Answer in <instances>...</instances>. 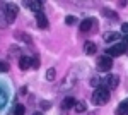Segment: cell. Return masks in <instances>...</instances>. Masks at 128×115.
<instances>
[{"label":"cell","mask_w":128,"mask_h":115,"mask_svg":"<svg viewBox=\"0 0 128 115\" xmlns=\"http://www.w3.org/2000/svg\"><path fill=\"white\" fill-rule=\"evenodd\" d=\"M90 84L94 88H101V81H99V77H92L90 79Z\"/></svg>","instance_id":"44dd1931"},{"label":"cell","mask_w":128,"mask_h":115,"mask_svg":"<svg viewBox=\"0 0 128 115\" xmlns=\"http://www.w3.org/2000/svg\"><path fill=\"white\" fill-rule=\"evenodd\" d=\"M24 112H26L24 105H16V108H14V115H24Z\"/></svg>","instance_id":"ac0fdd59"},{"label":"cell","mask_w":128,"mask_h":115,"mask_svg":"<svg viewBox=\"0 0 128 115\" xmlns=\"http://www.w3.org/2000/svg\"><path fill=\"white\" fill-rule=\"evenodd\" d=\"M104 41H118L120 40V33L116 31H108V33H104Z\"/></svg>","instance_id":"7c38bea8"},{"label":"cell","mask_w":128,"mask_h":115,"mask_svg":"<svg viewBox=\"0 0 128 115\" xmlns=\"http://www.w3.org/2000/svg\"><path fill=\"white\" fill-rule=\"evenodd\" d=\"M126 52V45L125 43H114L113 47L108 48V52H106V55H111V57H118V55H123Z\"/></svg>","instance_id":"277c9868"},{"label":"cell","mask_w":128,"mask_h":115,"mask_svg":"<svg viewBox=\"0 0 128 115\" xmlns=\"http://www.w3.org/2000/svg\"><path fill=\"white\" fill-rule=\"evenodd\" d=\"M75 103H77V101H75V100H74L72 96H67V98L63 100V103H62V110H63V115L67 113V110H68V108L75 106Z\"/></svg>","instance_id":"30bf717a"},{"label":"cell","mask_w":128,"mask_h":115,"mask_svg":"<svg viewBox=\"0 0 128 115\" xmlns=\"http://www.w3.org/2000/svg\"><path fill=\"white\" fill-rule=\"evenodd\" d=\"M96 52H98V47H96L94 41H86L84 43V53L86 55H96Z\"/></svg>","instance_id":"9c48e42d"},{"label":"cell","mask_w":128,"mask_h":115,"mask_svg":"<svg viewBox=\"0 0 128 115\" xmlns=\"http://www.w3.org/2000/svg\"><path fill=\"white\" fill-rule=\"evenodd\" d=\"M40 65V60H38V57H34L32 58V67H38Z\"/></svg>","instance_id":"cb8c5ba5"},{"label":"cell","mask_w":128,"mask_h":115,"mask_svg":"<svg viewBox=\"0 0 128 115\" xmlns=\"http://www.w3.org/2000/svg\"><path fill=\"white\" fill-rule=\"evenodd\" d=\"M65 22H67V24H74V22H75V17H74V16H68V17H65Z\"/></svg>","instance_id":"7402d4cb"},{"label":"cell","mask_w":128,"mask_h":115,"mask_svg":"<svg viewBox=\"0 0 128 115\" xmlns=\"http://www.w3.org/2000/svg\"><path fill=\"white\" fill-rule=\"evenodd\" d=\"M19 67H20V70H29L32 67V58L29 55H22L19 58Z\"/></svg>","instance_id":"8992f818"},{"label":"cell","mask_w":128,"mask_h":115,"mask_svg":"<svg viewBox=\"0 0 128 115\" xmlns=\"http://www.w3.org/2000/svg\"><path fill=\"white\" fill-rule=\"evenodd\" d=\"M7 70H9V64L4 62V60H0V72H7Z\"/></svg>","instance_id":"ffe728a7"},{"label":"cell","mask_w":128,"mask_h":115,"mask_svg":"<svg viewBox=\"0 0 128 115\" xmlns=\"http://www.w3.org/2000/svg\"><path fill=\"white\" fill-rule=\"evenodd\" d=\"M4 12H5V16H7V21L12 22V21H16V17H17L19 7H17L16 4H5V5H4Z\"/></svg>","instance_id":"3957f363"},{"label":"cell","mask_w":128,"mask_h":115,"mask_svg":"<svg viewBox=\"0 0 128 115\" xmlns=\"http://www.w3.org/2000/svg\"><path fill=\"white\" fill-rule=\"evenodd\" d=\"M116 115H128V101L120 103L118 108H116Z\"/></svg>","instance_id":"4fadbf2b"},{"label":"cell","mask_w":128,"mask_h":115,"mask_svg":"<svg viewBox=\"0 0 128 115\" xmlns=\"http://www.w3.org/2000/svg\"><path fill=\"white\" fill-rule=\"evenodd\" d=\"M121 31H123V34H125V36H128V22H125V24L121 26Z\"/></svg>","instance_id":"603a6c76"},{"label":"cell","mask_w":128,"mask_h":115,"mask_svg":"<svg viewBox=\"0 0 128 115\" xmlns=\"http://www.w3.org/2000/svg\"><path fill=\"white\" fill-rule=\"evenodd\" d=\"M109 101V91L108 88H96L94 89V93H92V103L94 105H106Z\"/></svg>","instance_id":"6da1fadb"},{"label":"cell","mask_w":128,"mask_h":115,"mask_svg":"<svg viewBox=\"0 0 128 115\" xmlns=\"http://www.w3.org/2000/svg\"><path fill=\"white\" fill-rule=\"evenodd\" d=\"M7 24H10V22L7 21V16H5V12H4V10H0V28H5Z\"/></svg>","instance_id":"e0dca14e"},{"label":"cell","mask_w":128,"mask_h":115,"mask_svg":"<svg viewBox=\"0 0 128 115\" xmlns=\"http://www.w3.org/2000/svg\"><path fill=\"white\" fill-rule=\"evenodd\" d=\"M46 79H48V81H53V79H55V69H53V67L48 69V72H46Z\"/></svg>","instance_id":"d6986e66"},{"label":"cell","mask_w":128,"mask_h":115,"mask_svg":"<svg viewBox=\"0 0 128 115\" xmlns=\"http://www.w3.org/2000/svg\"><path fill=\"white\" fill-rule=\"evenodd\" d=\"M24 5H26L28 9L34 10L36 14H40V12H41V9H43V4H41L40 0H29V2H24Z\"/></svg>","instance_id":"ba28073f"},{"label":"cell","mask_w":128,"mask_h":115,"mask_svg":"<svg viewBox=\"0 0 128 115\" xmlns=\"http://www.w3.org/2000/svg\"><path fill=\"white\" fill-rule=\"evenodd\" d=\"M74 110H75L77 113H82V112H86V110H87V106H86V103H84V101H77V103H75V106H74Z\"/></svg>","instance_id":"9a60e30c"},{"label":"cell","mask_w":128,"mask_h":115,"mask_svg":"<svg viewBox=\"0 0 128 115\" xmlns=\"http://www.w3.org/2000/svg\"><path fill=\"white\" fill-rule=\"evenodd\" d=\"M98 24V21L94 19V17H87V19H84L80 22V31L82 33H89V31H92V28Z\"/></svg>","instance_id":"5b68a950"},{"label":"cell","mask_w":128,"mask_h":115,"mask_svg":"<svg viewBox=\"0 0 128 115\" xmlns=\"http://www.w3.org/2000/svg\"><path fill=\"white\" fill-rule=\"evenodd\" d=\"M111 67H113V60H111V57H108V55H101V57L98 58V69L101 70V72H108V70H111Z\"/></svg>","instance_id":"7a4b0ae2"},{"label":"cell","mask_w":128,"mask_h":115,"mask_svg":"<svg viewBox=\"0 0 128 115\" xmlns=\"http://www.w3.org/2000/svg\"><path fill=\"white\" fill-rule=\"evenodd\" d=\"M125 45L128 47V36H125Z\"/></svg>","instance_id":"d4e9b609"},{"label":"cell","mask_w":128,"mask_h":115,"mask_svg":"<svg viewBox=\"0 0 128 115\" xmlns=\"http://www.w3.org/2000/svg\"><path fill=\"white\" fill-rule=\"evenodd\" d=\"M36 21H38V26H40L41 29H48V19H46V16L43 14V12H40V14H36Z\"/></svg>","instance_id":"8fae6325"},{"label":"cell","mask_w":128,"mask_h":115,"mask_svg":"<svg viewBox=\"0 0 128 115\" xmlns=\"http://www.w3.org/2000/svg\"><path fill=\"white\" fill-rule=\"evenodd\" d=\"M102 14H104L106 17H111V19H114V21L118 19V14H116L114 10H109V9H106V7L102 9Z\"/></svg>","instance_id":"2e32d148"},{"label":"cell","mask_w":128,"mask_h":115,"mask_svg":"<svg viewBox=\"0 0 128 115\" xmlns=\"http://www.w3.org/2000/svg\"><path fill=\"white\" fill-rule=\"evenodd\" d=\"M32 115H43V113H41V112H36V113H32Z\"/></svg>","instance_id":"484cf974"},{"label":"cell","mask_w":128,"mask_h":115,"mask_svg":"<svg viewBox=\"0 0 128 115\" xmlns=\"http://www.w3.org/2000/svg\"><path fill=\"white\" fill-rule=\"evenodd\" d=\"M118 84H120V77L116 74H109L106 77V86H108V89H116Z\"/></svg>","instance_id":"52a82bcc"},{"label":"cell","mask_w":128,"mask_h":115,"mask_svg":"<svg viewBox=\"0 0 128 115\" xmlns=\"http://www.w3.org/2000/svg\"><path fill=\"white\" fill-rule=\"evenodd\" d=\"M14 36L17 40H22L24 43H31V36L29 34H26V33H20V31H17V33H14Z\"/></svg>","instance_id":"5bb4252c"}]
</instances>
